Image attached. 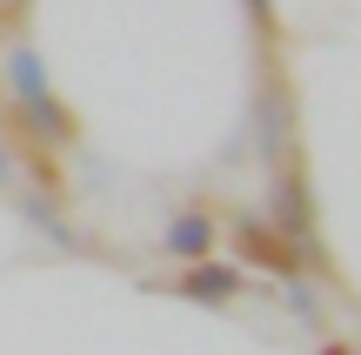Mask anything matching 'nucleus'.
Listing matches in <instances>:
<instances>
[{
    "label": "nucleus",
    "instance_id": "nucleus-10",
    "mask_svg": "<svg viewBox=\"0 0 361 355\" xmlns=\"http://www.w3.org/2000/svg\"><path fill=\"white\" fill-rule=\"evenodd\" d=\"M20 7H27V0H0V13H20Z\"/></svg>",
    "mask_w": 361,
    "mask_h": 355
},
{
    "label": "nucleus",
    "instance_id": "nucleus-7",
    "mask_svg": "<svg viewBox=\"0 0 361 355\" xmlns=\"http://www.w3.org/2000/svg\"><path fill=\"white\" fill-rule=\"evenodd\" d=\"M161 248H168L174 262H207V255H214V215H201V208L174 215L168 235H161Z\"/></svg>",
    "mask_w": 361,
    "mask_h": 355
},
{
    "label": "nucleus",
    "instance_id": "nucleus-4",
    "mask_svg": "<svg viewBox=\"0 0 361 355\" xmlns=\"http://www.w3.org/2000/svg\"><path fill=\"white\" fill-rule=\"evenodd\" d=\"M174 295H188V302H207V308H228L234 295H241V268L234 262H188L180 268V282H174Z\"/></svg>",
    "mask_w": 361,
    "mask_h": 355
},
{
    "label": "nucleus",
    "instance_id": "nucleus-1",
    "mask_svg": "<svg viewBox=\"0 0 361 355\" xmlns=\"http://www.w3.org/2000/svg\"><path fill=\"white\" fill-rule=\"evenodd\" d=\"M288 148H295V101H288L281 80H268V88L255 94V155L268 161V168H281Z\"/></svg>",
    "mask_w": 361,
    "mask_h": 355
},
{
    "label": "nucleus",
    "instance_id": "nucleus-3",
    "mask_svg": "<svg viewBox=\"0 0 361 355\" xmlns=\"http://www.w3.org/2000/svg\"><path fill=\"white\" fill-rule=\"evenodd\" d=\"M13 121H20V134L34 148H67L80 134V121H74V107L61 101V94H40V101H20L13 107Z\"/></svg>",
    "mask_w": 361,
    "mask_h": 355
},
{
    "label": "nucleus",
    "instance_id": "nucleus-9",
    "mask_svg": "<svg viewBox=\"0 0 361 355\" xmlns=\"http://www.w3.org/2000/svg\"><path fill=\"white\" fill-rule=\"evenodd\" d=\"M247 13H255V27H274V0H241Z\"/></svg>",
    "mask_w": 361,
    "mask_h": 355
},
{
    "label": "nucleus",
    "instance_id": "nucleus-6",
    "mask_svg": "<svg viewBox=\"0 0 361 355\" xmlns=\"http://www.w3.org/2000/svg\"><path fill=\"white\" fill-rule=\"evenodd\" d=\"M234 248H241L255 268H281V275H288V262H295V248H288L261 215H241V222H234Z\"/></svg>",
    "mask_w": 361,
    "mask_h": 355
},
{
    "label": "nucleus",
    "instance_id": "nucleus-5",
    "mask_svg": "<svg viewBox=\"0 0 361 355\" xmlns=\"http://www.w3.org/2000/svg\"><path fill=\"white\" fill-rule=\"evenodd\" d=\"M0 88L13 94V107H20V101H40V94H54L47 61H40V47H34V40H13V47L0 54Z\"/></svg>",
    "mask_w": 361,
    "mask_h": 355
},
{
    "label": "nucleus",
    "instance_id": "nucleus-2",
    "mask_svg": "<svg viewBox=\"0 0 361 355\" xmlns=\"http://www.w3.org/2000/svg\"><path fill=\"white\" fill-rule=\"evenodd\" d=\"M268 228L288 241V248H301V255L314 248V241H308V188H301V174H295V168H281V174H274V195H268Z\"/></svg>",
    "mask_w": 361,
    "mask_h": 355
},
{
    "label": "nucleus",
    "instance_id": "nucleus-8",
    "mask_svg": "<svg viewBox=\"0 0 361 355\" xmlns=\"http://www.w3.org/2000/svg\"><path fill=\"white\" fill-rule=\"evenodd\" d=\"M13 174H20V155H13V141H7V134H0V188H7Z\"/></svg>",
    "mask_w": 361,
    "mask_h": 355
}]
</instances>
